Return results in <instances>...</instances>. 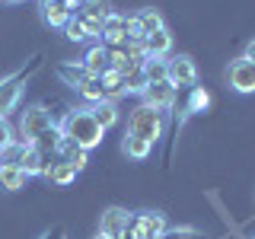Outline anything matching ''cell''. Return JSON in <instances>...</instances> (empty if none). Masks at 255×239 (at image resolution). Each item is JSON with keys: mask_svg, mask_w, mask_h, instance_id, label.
I'll use <instances>...</instances> for the list:
<instances>
[{"mask_svg": "<svg viewBox=\"0 0 255 239\" xmlns=\"http://www.w3.org/2000/svg\"><path fill=\"white\" fill-rule=\"evenodd\" d=\"M166 80L179 90V86H185V90H191V86L198 83V64L191 54H172V58H166Z\"/></svg>", "mask_w": 255, "mask_h": 239, "instance_id": "6", "label": "cell"}, {"mask_svg": "<svg viewBox=\"0 0 255 239\" xmlns=\"http://www.w3.org/2000/svg\"><path fill=\"white\" fill-rule=\"evenodd\" d=\"M61 140H64V137H61L58 124H54V127H48V131H42V134H38V137L32 140L29 147H32V150H38L42 156H58V150H61Z\"/></svg>", "mask_w": 255, "mask_h": 239, "instance_id": "18", "label": "cell"}, {"mask_svg": "<svg viewBox=\"0 0 255 239\" xmlns=\"http://www.w3.org/2000/svg\"><path fill=\"white\" fill-rule=\"evenodd\" d=\"M48 159H51V156H42V153H38V150L26 147V153H22V159H19V169L26 172L29 179H42V172H45Z\"/></svg>", "mask_w": 255, "mask_h": 239, "instance_id": "21", "label": "cell"}, {"mask_svg": "<svg viewBox=\"0 0 255 239\" xmlns=\"http://www.w3.org/2000/svg\"><path fill=\"white\" fill-rule=\"evenodd\" d=\"M243 58H249V61L255 64V38H252V42H249V45H246V51H243Z\"/></svg>", "mask_w": 255, "mask_h": 239, "instance_id": "34", "label": "cell"}, {"mask_svg": "<svg viewBox=\"0 0 255 239\" xmlns=\"http://www.w3.org/2000/svg\"><path fill=\"white\" fill-rule=\"evenodd\" d=\"M143 77L147 83H163L166 80V58H143Z\"/></svg>", "mask_w": 255, "mask_h": 239, "instance_id": "27", "label": "cell"}, {"mask_svg": "<svg viewBox=\"0 0 255 239\" xmlns=\"http://www.w3.org/2000/svg\"><path fill=\"white\" fill-rule=\"evenodd\" d=\"M143 90H147L143 67H134V70H128V74H122V93L125 96H140Z\"/></svg>", "mask_w": 255, "mask_h": 239, "instance_id": "25", "label": "cell"}, {"mask_svg": "<svg viewBox=\"0 0 255 239\" xmlns=\"http://www.w3.org/2000/svg\"><path fill=\"white\" fill-rule=\"evenodd\" d=\"M86 99V106H96V102H106V86H102V77H90L83 86L77 90Z\"/></svg>", "mask_w": 255, "mask_h": 239, "instance_id": "26", "label": "cell"}, {"mask_svg": "<svg viewBox=\"0 0 255 239\" xmlns=\"http://www.w3.org/2000/svg\"><path fill=\"white\" fill-rule=\"evenodd\" d=\"M122 153H125L128 159H137V163H143V159L153 153V143L134 137V134H125V137H122Z\"/></svg>", "mask_w": 255, "mask_h": 239, "instance_id": "20", "label": "cell"}, {"mask_svg": "<svg viewBox=\"0 0 255 239\" xmlns=\"http://www.w3.org/2000/svg\"><path fill=\"white\" fill-rule=\"evenodd\" d=\"M77 169H74V166H67V163H64V159L61 156H51V159H48V166H45V172H42V179L45 182H51V185H70V182H77Z\"/></svg>", "mask_w": 255, "mask_h": 239, "instance_id": "12", "label": "cell"}, {"mask_svg": "<svg viewBox=\"0 0 255 239\" xmlns=\"http://www.w3.org/2000/svg\"><path fill=\"white\" fill-rule=\"evenodd\" d=\"M96 239H112V236H102V233H96Z\"/></svg>", "mask_w": 255, "mask_h": 239, "instance_id": "36", "label": "cell"}, {"mask_svg": "<svg viewBox=\"0 0 255 239\" xmlns=\"http://www.w3.org/2000/svg\"><path fill=\"white\" fill-rule=\"evenodd\" d=\"M134 35V16H125V13H112L106 22H102V38L99 42L106 48H115V45H125L131 42Z\"/></svg>", "mask_w": 255, "mask_h": 239, "instance_id": "7", "label": "cell"}, {"mask_svg": "<svg viewBox=\"0 0 255 239\" xmlns=\"http://www.w3.org/2000/svg\"><path fill=\"white\" fill-rule=\"evenodd\" d=\"M175 93L179 90H175L169 80H163V83H147V90L140 93V102L150 106V109H156V112H166V109L175 106Z\"/></svg>", "mask_w": 255, "mask_h": 239, "instance_id": "10", "label": "cell"}, {"mask_svg": "<svg viewBox=\"0 0 255 239\" xmlns=\"http://www.w3.org/2000/svg\"><path fill=\"white\" fill-rule=\"evenodd\" d=\"M58 131L64 140L77 143V147L83 150H96L102 143V137H106V131L99 127V121L93 118L90 106H80V109H70L67 115L58 121Z\"/></svg>", "mask_w": 255, "mask_h": 239, "instance_id": "1", "label": "cell"}, {"mask_svg": "<svg viewBox=\"0 0 255 239\" xmlns=\"http://www.w3.org/2000/svg\"><path fill=\"white\" fill-rule=\"evenodd\" d=\"M246 239H255V236H246Z\"/></svg>", "mask_w": 255, "mask_h": 239, "instance_id": "37", "label": "cell"}, {"mask_svg": "<svg viewBox=\"0 0 255 239\" xmlns=\"http://www.w3.org/2000/svg\"><path fill=\"white\" fill-rule=\"evenodd\" d=\"M227 83H230L233 93H243V96L255 93V64L249 58H243V54L233 58L230 67H227Z\"/></svg>", "mask_w": 255, "mask_h": 239, "instance_id": "9", "label": "cell"}, {"mask_svg": "<svg viewBox=\"0 0 255 239\" xmlns=\"http://www.w3.org/2000/svg\"><path fill=\"white\" fill-rule=\"evenodd\" d=\"M80 3H83V0H80Z\"/></svg>", "mask_w": 255, "mask_h": 239, "instance_id": "38", "label": "cell"}, {"mask_svg": "<svg viewBox=\"0 0 255 239\" xmlns=\"http://www.w3.org/2000/svg\"><path fill=\"white\" fill-rule=\"evenodd\" d=\"M80 64H83L93 77H102V74H109V70H112L109 67V51H106V45H102V42H93L90 51L83 54V61H80Z\"/></svg>", "mask_w": 255, "mask_h": 239, "instance_id": "13", "label": "cell"}, {"mask_svg": "<svg viewBox=\"0 0 255 239\" xmlns=\"http://www.w3.org/2000/svg\"><path fill=\"white\" fill-rule=\"evenodd\" d=\"M163 131H166V112H156V109L143 106V102L131 109L125 134H134V137H140V140H147V143L156 147V140L163 137Z\"/></svg>", "mask_w": 255, "mask_h": 239, "instance_id": "2", "label": "cell"}, {"mask_svg": "<svg viewBox=\"0 0 255 239\" xmlns=\"http://www.w3.org/2000/svg\"><path fill=\"white\" fill-rule=\"evenodd\" d=\"M26 182H29V175L22 172L19 166L0 163V188H6V191H19V188H26Z\"/></svg>", "mask_w": 255, "mask_h": 239, "instance_id": "22", "label": "cell"}, {"mask_svg": "<svg viewBox=\"0 0 255 239\" xmlns=\"http://www.w3.org/2000/svg\"><path fill=\"white\" fill-rule=\"evenodd\" d=\"M166 230H169L166 214H159V211H137V214H131V223H128V230H125L122 239H159Z\"/></svg>", "mask_w": 255, "mask_h": 239, "instance_id": "4", "label": "cell"}, {"mask_svg": "<svg viewBox=\"0 0 255 239\" xmlns=\"http://www.w3.org/2000/svg\"><path fill=\"white\" fill-rule=\"evenodd\" d=\"M102 86H106V99L109 102H118L122 99V74L118 70H109V74H102Z\"/></svg>", "mask_w": 255, "mask_h": 239, "instance_id": "28", "label": "cell"}, {"mask_svg": "<svg viewBox=\"0 0 255 239\" xmlns=\"http://www.w3.org/2000/svg\"><path fill=\"white\" fill-rule=\"evenodd\" d=\"M159 29H166V19H163L159 10H140L134 16V35L137 38H147V35H153V32H159Z\"/></svg>", "mask_w": 255, "mask_h": 239, "instance_id": "14", "label": "cell"}, {"mask_svg": "<svg viewBox=\"0 0 255 239\" xmlns=\"http://www.w3.org/2000/svg\"><path fill=\"white\" fill-rule=\"evenodd\" d=\"M58 121H54V115H51V109L45 106V102H35V106H26L22 109V115H19V127H16V137H19L22 143H29L38 137L42 131H48V127H54Z\"/></svg>", "mask_w": 255, "mask_h": 239, "instance_id": "3", "label": "cell"}, {"mask_svg": "<svg viewBox=\"0 0 255 239\" xmlns=\"http://www.w3.org/2000/svg\"><path fill=\"white\" fill-rule=\"evenodd\" d=\"M16 140V127L6 121V118H0V150L6 147V143H13Z\"/></svg>", "mask_w": 255, "mask_h": 239, "instance_id": "32", "label": "cell"}, {"mask_svg": "<svg viewBox=\"0 0 255 239\" xmlns=\"http://www.w3.org/2000/svg\"><path fill=\"white\" fill-rule=\"evenodd\" d=\"M128 223H131V211H125V207H106L99 214V233L112 236V239H122Z\"/></svg>", "mask_w": 255, "mask_h": 239, "instance_id": "11", "label": "cell"}, {"mask_svg": "<svg viewBox=\"0 0 255 239\" xmlns=\"http://www.w3.org/2000/svg\"><path fill=\"white\" fill-rule=\"evenodd\" d=\"M42 239H67V230H64V227H51Z\"/></svg>", "mask_w": 255, "mask_h": 239, "instance_id": "33", "label": "cell"}, {"mask_svg": "<svg viewBox=\"0 0 255 239\" xmlns=\"http://www.w3.org/2000/svg\"><path fill=\"white\" fill-rule=\"evenodd\" d=\"M38 64H32L29 70H35ZM29 70H13V74H6L0 80V118H10V112L19 109L22 102V93H26V80H29Z\"/></svg>", "mask_w": 255, "mask_h": 239, "instance_id": "5", "label": "cell"}, {"mask_svg": "<svg viewBox=\"0 0 255 239\" xmlns=\"http://www.w3.org/2000/svg\"><path fill=\"white\" fill-rule=\"evenodd\" d=\"M0 3H22V0H0Z\"/></svg>", "mask_w": 255, "mask_h": 239, "instance_id": "35", "label": "cell"}, {"mask_svg": "<svg viewBox=\"0 0 255 239\" xmlns=\"http://www.w3.org/2000/svg\"><path fill=\"white\" fill-rule=\"evenodd\" d=\"M90 112H93V118L99 121V127L102 131H109V127H115L118 124V102H96V106H90Z\"/></svg>", "mask_w": 255, "mask_h": 239, "instance_id": "24", "label": "cell"}, {"mask_svg": "<svg viewBox=\"0 0 255 239\" xmlns=\"http://www.w3.org/2000/svg\"><path fill=\"white\" fill-rule=\"evenodd\" d=\"M159 239H204V233L195 227H169Z\"/></svg>", "mask_w": 255, "mask_h": 239, "instance_id": "30", "label": "cell"}, {"mask_svg": "<svg viewBox=\"0 0 255 239\" xmlns=\"http://www.w3.org/2000/svg\"><path fill=\"white\" fill-rule=\"evenodd\" d=\"M64 35H67L70 42H90V35H86L83 22H80L77 16H70V19H67V26H64Z\"/></svg>", "mask_w": 255, "mask_h": 239, "instance_id": "31", "label": "cell"}, {"mask_svg": "<svg viewBox=\"0 0 255 239\" xmlns=\"http://www.w3.org/2000/svg\"><path fill=\"white\" fill-rule=\"evenodd\" d=\"M80 0H38V16L48 29H64L67 19L77 13Z\"/></svg>", "mask_w": 255, "mask_h": 239, "instance_id": "8", "label": "cell"}, {"mask_svg": "<svg viewBox=\"0 0 255 239\" xmlns=\"http://www.w3.org/2000/svg\"><path fill=\"white\" fill-rule=\"evenodd\" d=\"M58 77L64 80V86H70V90H80V86L86 83V80H90L93 74L90 70L83 67V64H77V61H64V64H58Z\"/></svg>", "mask_w": 255, "mask_h": 239, "instance_id": "15", "label": "cell"}, {"mask_svg": "<svg viewBox=\"0 0 255 239\" xmlns=\"http://www.w3.org/2000/svg\"><path fill=\"white\" fill-rule=\"evenodd\" d=\"M112 13H115L112 10V0H83L74 16H80V19H93V22H106Z\"/></svg>", "mask_w": 255, "mask_h": 239, "instance_id": "17", "label": "cell"}, {"mask_svg": "<svg viewBox=\"0 0 255 239\" xmlns=\"http://www.w3.org/2000/svg\"><path fill=\"white\" fill-rule=\"evenodd\" d=\"M140 42H143L147 58H169V51H172V35H169V29H159V32H153V35L140 38Z\"/></svg>", "mask_w": 255, "mask_h": 239, "instance_id": "16", "label": "cell"}, {"mask_svg": "<svg viewBox=\"0 0 255 239\" xmlns=\"http://www.w3.org/2000/svg\"><path fill=\"white\" fill-rule=\"evenodd\" d=\"M58 156H61L67 166H74L77 172H83L86 166H90V150L77 147V143H70V140H61V150H58Z\"/></svg>", "mask_w": 255, "mask_h": 239, "instance_id": "19", "label": "cell"}, {"mask_svg": "<svg viewBox=\"0 0 255 239\" xmlns=\"http://www.w3.org/2000/svg\"><path fill=\"white\" fill-rule=\"evenodd\" d=\"M214 96L211 90H204V86H191L188 90V102H185V115H201V112L211 109Z\"/></svg>", "mask_w": 255, "mask_h": 239, "instance_id": "23", "label": "cell"}, {"mask_svg": "<svg viewBox=\"0 0 255 239\" xmlns=\"http://www.w3.org/2000/svg\"><path fill=\"white\" fill-rule=\"evenodd\" d=\"M22 153H26V143H22L19 137H16L13 143H6L3 150H0V163H10V166H19Z\"/></svg>", "mask_w": 255, "mask_h": 239, "instance_id": "29", "label": "cell"}]
</instances>
